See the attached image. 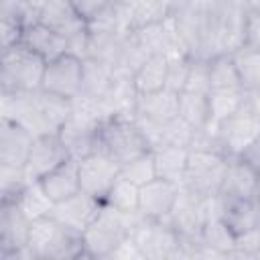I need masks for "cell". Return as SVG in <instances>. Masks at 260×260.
<instances>
[{
  "label": "cell",
  "mask_w": 260,
  "mask_h": 260,
  "mask_svg": "<svg viewBox=\"0 0 260 260\" xmlns=\"http://www.w3.org/2000/svg\"><path fill=\"white\" fill-rule=\"evenodd\" d=\"M209 81L213 89H242L232 53H219L209 59Z\"/></svg>",
  "instance_id": "obj_30"
},
{
  "label": "cell",
  "mask_w": 260,
  "mask_h": 260,
  "mask_svg": "<svg viewBox=\"0 0 260 260\" xmlns=\"http://www.w3.org/2000/svg\"><path fill=\"white\" fill-rule=\"evenodd\" d=\"M14 201L26 213V217L30 221L32 219H39V217H45V215H51V211L55 207V201L45 193V189H43V185L39 181H30L18 193V197Z\"/></svg>",
  "instance_id": "obj_29"
},
{
  "label": "cell",
  "mask_w": 260,
  "mask_h": 260,
  "mask_svg": "<svg viewBox=\"0 0 260 260\" xmlns=\"http://www.w3.org/2000/svg\"><path fill=\"white\" fill-rule=\"evenodd\" d=\"M181 193V185L167 179H152L140 187L138 215L148 219H167L177 197Z\"/></svg>",
  "instance_id": "obj_13"
},
{
  "label": "cell",
  "mask_w": 260,
  "mask_h": 260,
  "mask_svg": "<svg viewBox=\"0 0 260 260\" xmlns=\"http://www.w3.org/2000/svg\"><path fill=\"white\" fill-rule=\"evenodd\" d=\"M244 45L260 47V10L246 8V16H244Z\"/></svg>",
  "instance_id": "obj_37"
},
{
  "label": "cell",
  "mask_w": 260,
  "mask_h": 260,
  "mask_svg": "<svg viewBox=\"0 0 260 260\" xmlns=\"http://www.w3.org/2000/svg\"><path fill=\"white\" fill-rule=\"evenodd\" d=\"M258 183V173L244 162L242 158H228V167L223 173L219 197L223 199H246L254 197Z\"/></svg>",
  "instance_id": "obj_17"
},
{
  "label": "cell",
  "mask_w": 260,
  "mask_h": 260,
  "mask_svg": "<svg viewBox=\"0 0 260 260\" xmlns=\"http://www.w3.org/2000/svg\"><path fill=\"white\" fill-rule=\"evenodd\" d=\"M219 201H221L219 215L236 236L260 225V203L256 201V197H246V199L219 197Z\"/></svg>",
  "instance_id": "obj_19"
},
{
  "label": "cell",
  "mask_w": 260,
  "mask_h": 260,
  "mask_svg": "<svg viewBox=\"0 0 260 260\" xmlns=\"http://www.w3.org/2000/svg\"><path fill=\"white\" fill-rule=\"evenodd\" d=\"M110 258H120V260H130V258H140V260H144V256H142V252H140V248H138V244L134 242V238H132V234L124 240V242H120V246L112 252V256Z\"/></svg>",
  "instance_id": "obj_39"
},
{
  "label": "cell",
  "mask_w": 260,
  "mask_h": 260,
  "mask_svg": "<svg viewBox=\"0 0 260 260\" xmlns=\"http://www.w3.org/2000/svg\"><path fill=\"white\" fill-rule=\"evenodd\" d=\"M37 22L65 35L67 39L89 30V22L79 14L71 0H41Z\"/></svg>",
  "instance_id": "obj_14"
},
{
  "label": "cell",
  "mask_w": 260,
  "mask_h": 260,
  "mask_svg": "<svg viewBox=\"0 0 260 260\" xmlns=\"http://www.w3.org/2000/svg\"><path fill=\"white\" fill-rule=\"evenodd\" d=\"M183 91H195V93H209L211 91V81H209V59L193 57L187 83Z\"/></svg>",
  "instance_id": "obj_34"
},
{
  "label": "cell",
  "mask_w": 260,
  "mask_h": 260,
  "mask_svg": "<svg viewBox=\"0 0 260 260\" xmlns=\"http://www.w3.org/2000/svg\"><path fill=\"white\" fill-rule=\"evenodd\" d=\"M39 183L43 185L45 193L55 201H63L71 195H75L77 191H81V183H79V162L77 158H67L65 162H61L59 167H55L53 171H49L47 175H43L39 179Z\"/></svg>",
  "instance_id": "obj_16"
},
{
  "label": "cell",
  "mask_w": 260,
  "mask_h": 260,
  "mask_svg": "<svg viewBox=\"0 0 260 260\" xmlns=\"http://www.w3.org/2000/svg\"><path fill=\"white\" fill-rule=\"evenodd\" d=\"M254 197H256V201L260 203V175H258V183H256V193H254Z\"/></svg>",
  "instance_id": "obj_42"
},
{
  "label": "cell",
  "mask_w": 260,
  "mask_h": 260,
  "mask_svg": "<svg viewBox=\"0 0 260 260\" xmlns=\"http://www.w3.org/2000/svg\"><path fill=\"white\" fill-rule=\"evenodd\" d=\"M116 71L112 65L100 59H83V89L81 95L91 98L95 102H104L116 85Z\"/></svg>",
  "instance_id": "obj_21"
},
{
  "label": "cell",
  "mask_w": 260,
  "mask_h": 260,
  "mask_svg": "<svg viewBox=\"0 0 260 260\" xmlns=\"http://www.w3.org/2000/svg\"><path fill=\"white\" fill-rule=\"evenodd\" d=\"M132 238L138 244L144 260H162L183 256V244L179 232L169 219L138 217L132 228Z\"/></svg>",
  "instance_id": "obj_6"
},
{
  "label": "cell",
  "mask_w": 260,
  "mask_h": 260,
  "mask_svg": "<svg viewBox=\"0 0 260 260\" xmlns=\"http://www.w3.org/2000/svg\"><path fill=\"white\" fill-rule=\"evenodd\" d=\"M236 234L232 232V228L221 219V215H213L205 221L203 230H201V242L207 244L209 248L217 250L223 258L234 256L236 252Z\"/></svg>",
  "instance_id": "obj_27"
},
{
  "label": "cell",
  "mask_w": 260,
  "mask_h": 260,
  "mask_svg": "<svg viewBox=\"0 0 260 260\" xmlns=\"http://www.w3.org/2000/svg\"><path fill=\"white\" fill-rule=\"evenodd\" d=\"M209 93L181 91L179 93V116L189 122L195 130H205L209 126Z\"/></svg>",
  "instance_id": "obj_28"
},
{
  "label": "cell",
  "mask_w": 260,
  "mask_h": 260,
  "mask_svg": "<svg viewBox=\"0 0 260 260\" xmlns=\"http://www.w3.org/2000/svg\"><path fill=\"white\" fill-rule=\"evenodd\" d=\"M73 2V6L79 10V14L87 20V22H91L93 18H98L114 0H71Z\"/></svg>",
  "instance_id": "obj_38"
},
{
  "label": "cell",
  "mask_w": 260,
  "mask_h": 260,
  "mask_svg": "<svg viewBox=\"0 0 260 260\" xmlns=\"http://www.w3.org/2000/svg\"><path fill=\"white\" fill-rule=\"evenodd\" d=\"M209 126L215 128L219 122L236 114L248 102V93L244 89H213L209 91Z\"/></svg>",
  "instance_id": "obj_25"
},
{
  "label": "cell",
  "mask_w": 260,
  "mask_h": 260,
  "mask_svg": "<svg viewBox=\"0 0 260 260\" xmlns=\"http://www.w3.org/2000/svg\"><path fill=\"white\" fill-rule=\"evenodd\" d=\"M191 55H175L169 57V67H167V89L181 93L187 83L189 67H191Z\"/></svg>",
  "instance_id": "obj_35"
},
{
  "label": "cell",
  "mask_w": 260,
  "mask_h": 260,
  "mask_svg": "<svg viewBox=\"0 0 260 260\" xmlns=\"http://www.w3.org/2000/svg\"><path fill=\"white\" fill-rule=\"evenodd\" d=\"M195 134H197V130L189 122H185L181 116H175L173 120H169V122L162 124V128H160V144L191 148Z\"/></svg>",
  "instance_id": "obj_31"
},
{
  "label": "cell",
  "mask_w": 260,
  "mask_h": 260,
  "mask_svg": "<svg viewBox=\"0 0 260 260\" xmlns=\"http://www.w3.org/2000/svg\"><path fill=\"white\" fill-rule=\"evenodd\" d=\"M120 175L126 177L128 181H132V183H136L138 187H142L144 183L156 179V169H154L152 150H148V152H144V154H140V156H136V158H132V160H128V162H124L122 169H120Z\"/></svg>",
  "instance_id": "obj_32"
},
{
  "label": "cell",
  "mask_w": 260,
  "mask_h": 260,
  "mask_svg": "<svg viewBox=\"0 0 260 260\" xmlns=\"http://www.w3.org/2000/svg\"><path fill=\"white\" fill-rule=\"evenodd\" d=\"M248 102H250L252 110L256 112V116L260 118V89H258V91H252V93H248Z\"/></svg>",
  "instance_id": "obj_41"
},
{
  "label": "cell",
  "mask_w": 260,
  "mask_h": 260,
  "mask_svg": "<svg viewBox=\"0 0 260 260\" xmlns=\"http://www.w3.org/2000/svg\"><path fill=\"white\" fill-rule=\"evenodd\" d=\"M211 130L215 132L219 152L225 158H238L260 134V118L252 110L250 102H246V106Z\"/></svg>",
  "instance_id": "obj_7"
},
{
  "label": "cell",
  "mask_w": 260,
  "mask_h": 260,
  "mask_svg": "<svg viewBox=\"0 0 260 260\" xmlns=\"http://www.w3.org/2000/svg\"><path fill=\"white\" fill-rule=\"evenodd\" d=\"M238 158H242L244 162H248L258 175H260V134L256 136V140L242 152V156H238Z\"/></svg>",
  "instance_id": "obj_40"
},
{
  "label": "cell",
  "mask_w": 260,
  "mask_h": 260,
  "mask_svg": "<svg viewBox=\"0 0 260 260\" xmlns=\"http://www.w3.org/2000/svg\"><path fill=\"white\" fill-rule=\"evenodd\" d=\"M167 67H169L167 55H148L132 73L134 91L140 95V93H152V91L165 89Z\"/></svg>",
  "instance_id": "obj_22"
},
{
  "label": "cell",
  "mask_w": 260,
  "mask_h": 260,
  "mask_svg": "<svg viewBox=\"0 0 260 260\" xmlns=\"http://www.w3.org/2000/svg\"><path fill=\"white\" fill-rule=\"evenodd\" d=\"M98 150L124 165L152 148L138 128L134 114H110L98 124Z\"/></svg>",
  "instance_id": "obj_2"
},
{
  "label": "cell",
  "mask_w": 260,
  "mask_h": 260,
  "mask_svg": "<svg viewBox=\"0 0 260 260\" xmlns=\"http://www.w3.org/2000/svg\"><path fill=\"white\" fill-rule=\"evenodd\" d=\"M134 114L144 116L152 122L165 124L179 116V93L171 89H158L152 93H140L136 95Z\"/></svg>",
  "instance_id": "obj_20"
},
{
  "label": "cell",
  "mask_w": 260,
  "mask_h": 260,
  "mask_svg": "<svg viewBox=\"0 0 260 260\" xmlns=\"http://www.w3.org/2000/svg\"><path fill=\"white\" fill-rule=\"evenodd\" d=\"M30 183L24 167L0 165V199H16L18 193Z\"/></svg>",
  "instance_id": "obj_33"
},
{
  "label": "cell",
  "mask_w": 260,
  "mask_h": 260,
  "mask_svg": "<svg viewBox=\"0 0 260 260\" xmlns=\"http://www.w3.org/2000/svg\"><path fill=\"white\" fill-rule=\"evenodd\" d=\"M47 61L26 45H14L2 51L0 57V87L2 93L39 91L43 85Z\"/></svg>",
  "instance_id": "obj_3"
},
{
  "label": "cell",
  "mask_w": 260,
  "mask_h": 260,
  "mask_svg": "<svg viewBox=\"0 0 260 260\" xmlns=\"http://www.w3.org/2000/svg\"><path fill=\"white\" fill-rule=\"evenodd\" d=\"M138 217V213L128 215L104 205L93 223L81 234L85 258H110L120 242H124L132 234Z\"/></svg>",
  "instance_id": "obj_4"
},
{
  "label": "cell",
  "mask_w": 260,
  "mask_h": 260,
  "mask_svg": "<svg viewBox=\"0 0 260 260\" xmlns=\"http://www.w3.org/2000/svg\"><path fill=\"white\" fill-rule=\"evenodd\" d=\"M152 156H154L156 177L179 183V185L183 183L185 171H187V160H189V148L160 144V146L152 148Z\"/></svg>",
  "instance_id": "obj_23"
},
{
  "label": "cell",
  "mask_w": 260,
  "mask_h": 260,
  "mask_svg": "<svg viewBox=\"0 0 260 260\" xmlns=\"http://www.w3.org/2000/svg\"><path fill=\"white\" fill-rule=\"evenodd\" d=\"M22 35H24V22L22 20H18L14 16L0 14V45H2V51L10 49L14 45H20Z\"/></svg>",
  "instance_id": "obj_36"
},
{
  "label": "cell",
  "mask_w": 260,
  "mask_h": 260,
  "mask_svg": "<svg viewBox=\"0 0 260 260\" xmlns=\"http://www.w3.org/2000/svg\"><path fill=\"white\" fill-rule=\"evenodd\" d=\"M232 59L236 63L242 89L246 93L260 89V47L242 45L232 51Z\"/></svg>",
  "instance_id": "obj_24"
},
{
  "label": "cell",
  "mask_w": 260,
  "mask_h": 260,
  "mask_svg": "<svg viewBox=\"0 0 260 260\" xmlns=\"http://www.w3.org/2000/svg\"><path fill=\"white\" fill-rule=\"evenodd\" d=\"M67 158H71V154H69L65 142L61 140L59 132L37 134L32 140V146H30L24 171L30 181H39L43 175H47L49 171H53Z\"/></svg>",
  "instance_id": "obj_11"
},
{
  "label": "cell",
  "mask_w": 260,
  "mask_h": 260,
  "mask_svg": "<svg viewBox=\"0 0 260 260\" xmlns=\"http://www.w3.org/2000/svg\"><path fill=\"white\" fill-rule=\"evenodd\" d=\"M28 260H67L85 258L81 234L65 228L53 215L32 219L28 242Z\"/></svg>",
  "instance_id": "obj_1"
},
{
  "label": "cell",
  "mask_w": 260,
  "mask_h": 260,
  "mask_svg": "<svg viewBox=\"0 0 260 260\" xmlns=\"http://www.w3.org/2000/svg\"><path fill=\"white\" fill-rule=\"evenodd\" d=\"M102 207H104L102 199H98L85 191H77L75 195L55 203L51 215L57 221H61L65 228H69L77 234H83L93 223V219L100 215Z\"/></svg>",
  "instance_id": "obj_12"
},
{
  "label": "cell",
  "mask_w": 260,
  "mask_h": 260,
  "mask_svg": "<svg viewBox=\"0 0 260 260\" xmlns=\"http://www.w3.org/2000/svg\"><path fill=\"white\" fill-rule=\"evenodd\" d=\"M138 201H140V187L122 175L114 181V185L104 197V205L128 215L138 213Z\"/></svg>",
  "instance_id": "obj_26"
},
{
  "label": "cell",
  "mask_w": 260,
  "mask_h": 260,
  "mask_svg": "<svg viewBox=\"0 0 260 260\" xmlns=\"http://www.w3.org/2000/svg\"><path fill=\"white\" fill-rule=\"evenodd\" d=\"M41 89L51 95L65 98V100H75L77 95H81L83 59L73 53H63V55L47 61Z\"/></svg>",
  "instance_id": "obj_9"
},
{
  "label": "cell",
  "mask_w": 260,
  "mask_h": 260,
  "mask_svg": "<svg viewBox=\"0 0 260 260\" xmlns=\"http://www.w3.org/2000/svg\"><path fill=\"white\" fill-rule=\"evenodd\" d=\"M77 162H79L81 191H85V193L104 201L106 193L110 191L114 181L120 177L122 165L118 160H114L112 156H108L106 152H102V150H95V152L79 158Z\"/></svg>",
  "instance_id": "obj_10"
},
{
  "label": "cell",
  "mask_w": 260,
  "mask_h": 260,
  "mask_svg": "<svg viewBox=\"0 0 260 260\" xmlns=\"http://www.w3.org/2000/svg\"><path fill=\"white\" fill-rule=\"evenodd\" d=\"M22 45H26L30 51L41 55L45 61H51L63 53H69V39L41 22H32L24 26Z\"/></svg>",
  "instance_id": "obj_18"
},
{
  "label": "cell",
  "mask_w": 260,
  "mask_h": 260,
  "mask_svg": "<svg viewBox=\"0 0 260 260\" xmlns=\"http://www.w3.org/2000/svg\"><path fill=\"white\" fill-rule=\"evenodd\" d=\"M30 223L14 199H0V260H28Z\"/></svg>",
  "instance_id": "obj_8"
},
{
  "label": "cell",
  "mask_w": 260,
  "mask_h": 260,
  "mask_svg": "<svg viewBox=\"0 0 260 260\" xmlns=\"http://www.w3.org/2000/svg\"><path fill=\"white\" fill-rule=\"evenodd\" d=\"M225 167H228V158L221 152L189 148L187 171L181 185L199 197H217Z\"/></svg>",
  "instance_id": "obj_5"
},
{
  "label": "cell",
  "mask_w": 260,
  "mask_h": 260,
  "mask_svg": "<svg viewBox=\"0 0 260 260\" xmlns=\"http://www.w3.org/2000/svg\"><path fill=\"white\" fill-rule=\"evenodd\" d=\"M35 134L22 124L2 118L0 122V165L24 167Z\"/></svg>",
  "instance_id": "obj_15"
}]
</instances>
